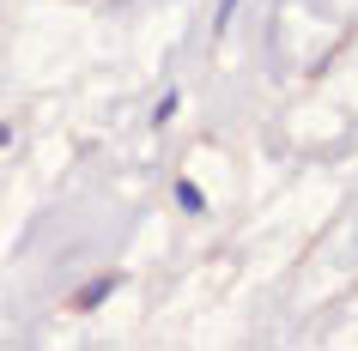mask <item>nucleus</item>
I'll use <instances>...</instances> for the list:
<instances>
[{"label":"nucleus","instance_id":"obj_1","mask_svg":"<svg viewBox=\"0 0 358 351\" xmlns=\"http://www.w3.org/2000/svg\"><path fill=\"white\" fill-rule=\"evenodd\" d=\"M122 291V278H97V285H85V291L73 297V309H97V303H103V297H115Z\"/></svg>","mask_w":358,"mask_h":351},{"label":"nucleus","instance_id":"obj_2","mask_svg":"<svg viewBox=\"0 0 358 351\" xmlns=\"http://www.w3.org/2000/svg\"><path fill=\"white\" fill-rule=\"evenodd\" d=\"M176 206H189V212H201V206H207V194H201L194 182H176Z\"/></svg>","mask_w":358,"mask_h":351},{"label":"nucleus","instance_id":"obj_3","mask_svg":"<svg viewBox=\"0 0 358 351\" xmlns=\"http://www.w3.org/2000/svg\"><path fill=\"white\" fill-rule=\"evenodd\" d=\"M231 13H237V0H219V24H231Z\"/></svg>","mask_w":358,"mask_h":351}]
</instances>
